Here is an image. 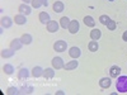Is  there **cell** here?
<instances>
[{
    "label": "cell",
    "instance_id": "1",
    "mask_svg": "<svg viewBox=\"0 0 127 95\" xmlns=\"http://www.w3.org/2000/svg\"><path fill=\"white\" fill-rule=\"evenodd\" d=\"M116 89H117L118 93H127V76H122L120 75L117 77V81H116Z\"/></svg>",
    "mask_w": 127,
    "mask_h": 95
},
{
    "label": "cell",
    "instance_id": "2",
    "mask_svg": "<svg viewBox=\"0 0 127 95\" xmlns=\"http://www.w3.org/2000/svg\"><path fill=\"white\" fill-rule=\"evenodd\" d=\"M54 49L56 52H65L67 49V43L65 41H62V39H59V41H56L54 43Z\"/></svg>",
    "mask_w": 127,
    "mask_h": 95
},
{
    "label": "cell",
    "instance_id": "3",
    "mask_svg": "<svg viewBox=\"0 0 127 95\" xmlns=\"http://www.w3.org/2000/svg\"><path fill=\"white\" fill-rule=\"evenodd\" d=\"M13 22H14V19H12L10 17H1V20H0V23H1V29H9L10 27L13 25Z\"/></svg>",
    "mask_w": 127,
    "mask_h": 95
},
{
    "label": "cell",
    "instance_id": "4",
    "mask_svg": "<svg viewBox=\"0 0 127 95\" xmlns=\"http://www.w3.org/2000/svg\"><path fill=\"white\" fill-rule=\"evenodd\" d=\"M51 63H52V67H54L55 70H61V69H64V66H65L64 60H62L61 57H59V56H56V57L52 58Z\"/></svg>",
    "mask_w": 127,
    "mask_h": 95
},
{
    "label": "cell",
    "instance_id": "5",
    "mask_svg": "<svg viewBox=\"0 0 127 95\" xmlns=\"http://www.w3.org/2000/svg\"><path fill=\"white\" fill-rule=\"evenodd\" d=\"M18 12H19V14H23V15L27 17V15H29L32 13V6H29L26 3H22L18 6Z\"/></svg>",
    "mask_w": 127,
    "mask_h": 95
},
{
    "label": "cell",
    "instance_id": "6",
    "mask_svg": "<svg viewBox=\"0 0 127 95\" xmlns=\"http://www.w3.org/2000/svg\"><path fill=\"white\" fill-rule=\"evenodd\" d=\"M23 46H24V45L22 43V41H20V38H14L12 42H10V45H9V47L12 48L13 51H20Z\"/></svg>",
    "mask_w": 127,
    "mask_h": 95
},
{
    "label": "cell",
    "instance_id": "7",
    "mask_svg": "<svg viewBox=\"0 0 127 95\" xmlns=\"http://www.w3.org/2000/svg\"><path fill=\"white\" fill-rule=\"evenodd\" d=\"M59 27H60V23H57L56 20H50V22L46 24V28L50 33H56L59 30Z\"/></svg>",
    "mask_w": 127,
    "mask_h": 95
},
{
    "label": "cell",
    "instance_id": "8",
    "mask_svg": "<svg viewBox=\"0 0 127 95\" xmlns=\"http://www.w3.org/2000/svg\"><path fill=\"white\" fill-rule=\"evenodd\" d=\"M79 28H80V24H79V22H78L76 19H74V20H71V22H70V25H69L67 30L70 32L71 34H76L78 32H79Z\"/></svg>",
    "mask_w": 127,
    "mask_h": 95
},
{
    "label": "cell",
    "instance_id": "9",
    "mask_svg": "<svg viewBox=\"0 0 127 95\" xmlns=\"http://www.w3.org/2000/svg\"><path fill=\"white\" fill-rule=\"evenodd\" d=\"M121 72H122V70H121L120 66L113 65V66H111V69H109V76H111L112 79H117V77L121 75Z\"/></svg>",
    "mask_w": 127,
    "mask_h": 95
},
{
    "label": "cell",
    "instance_id": "10",
    "mask_svg": "<svg viewBox=\"0 0 127 95\" xmlns=\"http://www.w3.org/2000/svg\"><path fill=\"white\" fill-rule=\"evenodd\" d=\"M31 75L33 76L34 79L42 77V76H43V69H42L41 66H34L33 69L31 70Z\"/></svg>",
    "mask_w": 127,
    "mask_h": 95
},
{
    "label": "cell",
    "instance_id": "11",
    "mask_svg": "<svg viewBox=\"0 0 127 95\" xmlns=\"http://www.w3.org/2000/svg\"><path fill=\"white\" fill-rule=\"evenodd\" d=\"M80 55H81V51H80V48L79 47H71L70 49H69V56L71 57V58H74V60H78L79 57H80Z\"/></svg>",
    "mask_w": 127,
    "mask_h": 95
},
{
    "label": "cell",
    "instance_id": "12",
    "mask_svg": "<svg viewBox=\"0 0 127 95\" xmlns=\"http://www.w3.org/2000/svg\"><path fill=\"white\" fill-rule=\"evenodd\" d=\"M112 77L109 76V77H102L100 80H99V86L102 88V89H109L111 88V85H112V80H111Z\"/></svg>",
    "mask_w": 127,
    "mask_h": 95
},
{
    "label": "cell",
    "instance_id": "13",
    "mask_svg": "<svg viewBox=\"0 0 127 95\" xmlns=\"http://www.w3.org/2000/svg\"><path fill=\"white\" fill-rule=\"evenodd\" d=\"M31 75V72H29V70L28 69H26V67H22L19 71H18V73H17V77L19 79V80H26V79H28V76Z\"/></svg>",
    "mask_w": 127,
    "mask_h": 95
},
{
    "label": "cell",
    "instance_id": "14",
    "mask_svg": "<svg viewBox=\"0 0 127 95\" xmlns=\"http://www.w3.org/2000/svg\"><path fill=\"white\" fill-rule=\"evenodd\" d=\"M15 53V51H13L12 48H3L1 52H0V55H1V58H12Z\"/></svg>",
    "mask_w": 127,
    "mask_h": 95
},
{
    "label": "cell",
    "instance_id": "15",
    "mask_svg": "<svg viewBox=\"0 0 127 95\" xmlns=\"http://www.w3.org/2000/svg\"><path fill=\"white\" fill-rule=\"evenodd\" d=\"M78 66H79V62H78L76 60L72 58V61H69L67 63H65L64 70H65V71H71V70H75Z\"/></svg>",
    "mask_w": 127,
    "mask_h": 95
},
{
    "label": "cell",
    "instance_id": "16",
    "mask_svg": "<svg viewBox=\"0 0 127 95\" xmlns=\"http://www.w3.org/2000/svg\"><path fill=\"white\" fill-rule=\"evenodd\" d=\"M38 19H39V22H41L42 24H47L50 20H51V17H50V14L46 13V12H41L39 15H38Z\"/></svg>",
    "mask_w": 127,
    "mask_h": 95
},
{
    "label": "cell",
    "instance_id": "17",
    "mask_svg": "<svg viewBox=\"0 0 127 95\" xmlns=\"http://www.w3.org/2000/svg\"><path fill=\"white\" fill-rule=\"evenodd\" d=\"M52 8H54L55 13H61V12H64V9H65V5H64V3L60 1V0H56L54 3V5H52Z\"/></svg>",
    "mask_w": 127,
    "mask_h": 95
},
{
    "label": "cell",
    "instance_id": "18",
    "mask_svg": "<svg viewBox=\"0 0 127 95\" xmlns=\"http://www.w3.org/2000/svg\"><path fill=\"white\" fill-rule=\"evenodd\" d=\"M14 22H15V24H18V25H24V24L27 23V18H26V15H23V14H17V15L14 17Z\"/></svg>",
    "mask_w": 127,
    "mask_h": 95
},
{
    "label": "cell",
    "instance_id": "19",
    "mask_svg": "<svg viewBox=\"0 0 127 95\" xmlns=\"http://www.w3.org/2000/svg\"><path fill=\"white\" fill-rule=\"evenodd\" d=\"M43 77L45 79H54L55 77V69L54 67H47L43 70Z\"/></svg>",
    "mask_w": 127,
    "mask_h": 95
},
{
    "label": "cell",
    "instance_id": "20",
    "mask_svg": "<svg viewBox=\"0 0 127 95\" xmlns=\"http://www.w3.org/2000/svg\"><path fill=\"white\" fill-rule=\"evenodd\" d=\"M83 20H84V24H85L87 27H89V28H94V27H95V20H94L93 17H90V15H85Z\"/></svg>",
    "mask_w": 127,
    "mask_h": 95
},
{
    "label": "cell",
    "instance_id": "21",
    "mask_svg": "<svg viewBox=\"0 0 127 95\" xmlns=\"http://www.w3.org/2000/svg\"><path fill=\"white\" fill-rule=\"evenodd\" d=\"M100 37H102V32H100L98 28H93V29L90 30V39L98 41Z\"/></svg>",
    "mask_w": 127,
    "mask_h": 95
},
{
    "label": "cell",
    "instance_id": "22",
    "mask_svg": "<svg viewBox=\"0 0 127 95\" xmlns=\"http://www.w3.org/2000/svg\"><path fill=\"white\" fill-rule=\"evenodd\" d=\"M20 41H22V43H23L24 46H28V45L32 43L33 37H32L29 33H24V34H22V37H20Z\"/></svg>",
    "mask_w": 127,
    "mask_h": 95
},
{
    "label": "cell",
    "instance_id": "23",
    "mask_svg": "<svg viewBox=\"0 0 127 95\" xmlns=\"http://www.w3.org/2000/svg\"><path fill=\"white\" fill-rule=\"evenodd\" d=\"M3 71L5 72V75L12 76L13 73H14V71H15V69H14V66H13V65H10V63H5L4 67H3Z\"/></svg>",
    "mask_w": 127,
    "mask_h": 95
},
{
    "label": "cell",
    "instance_id": "24",
    "mask_svg": "<svg viewBox=\"0 0 127 95\" xmlns=\"http://www.w3.org/2000/svg\"><path fill=\"white\" fill-rule=\"evenodd\" d=\"M88 49L90 52H97L99 49V45H98V41H90L89 43H88Z\"/></svg>",
    "mask_w": 127,
    "mask_h": 95
},
{
    "label": "cell",
    "instance_id": "25",
    "mask_svg": "<svg viewBox=\"0 0 127 95\" xmlns=\"http://www.w3.org/2000/svg\"><path fill=\"white\" fill-rule=\"evenodd\" d=\"M70 22H71V19H69L67 17H62L60 19V27L62 29H67L69 25H70Z\"/></svg>",
    "mask_w": 127,
    "mask_h": 95
},
{
    "label": "cell",
    "instance_id": "26",
    "mask_svg": "<svg viewBox=\"0 0 127 95\" xmlns=\"http://www.w3.org/2000/svg\"><path fill=\"white\" fill-rule=\"evenodd\" d=\"M5 94H8V95H17V94H20V89H18L15 86H9L6 89Z\"/></svg>",
    "mask_w": 127,
    "mask_h": 95
},
{
    "label": "cell",
    "instance_id": "27",
    "mask_svg": "<svg viewBox=\"0 0 127 95\" xmlns=\"http://www.w3.org/2000/svg\"><path fill=\"white\" fill-rule=\"evenodd\" d=\"M109 20H111V18H109L108 15H105V14H103V15L99 17V22H100V24H103V25H107V24L109 23Z\"/></svg>",
    "mask_w": 127,
    "mask_h": 95
},
{
    "label": "cell",
    "instance_id": "28",
    "mask_svg": "<svg viewBox=\"0 0 127 95\" xmlns=\"http://www.w3.org/2000/svg\"><path fill=\"white\" fill-rule=\"evenodd\" d=\"M33 93V88L32 86H22L20 88V94H32Z\"/></svg>",
    "mask_w": 127,
    "mask_h": 95
},
{
    "label": "cell",
    "instance_id": "29",
    "mask_svg": "<svg viewBox=\"0 0 127 95\" xmlns=\"http://www.w3.org/2000/svg\"><path fill=\"white\" fill-rule=\"evenodd\" d=\"M105 27L108 28V30H114L116 28H117V23H116V20H112V19H111L109 23L105 25Z\"/></svg>",
    "mask_w": 127,
    "mask_h": 95
},
{
    "label": "cell",
    "instance_id": "30",
    "mask_svg": "<svg viewBox=\"0 0 127 95\" xmlns=\"http://www.w3.org/2000/svg\"><path fill=\"white\" fill-rule=\"evenodd\" d=\"M32 8H34V9H38L42 6V0H32Z\"/></svg>",
    "mask_w": 127,
    "mask_h": 95
},
{
    "label": "cell",
    "instance_id": "31",
    "mask_svg": "<svg viewBox=\"0 0 127 95\" xmlns=\"http://www.w3.org/2000/svg\"><path fill=\"white\" fill-rule=\"evenodd\" d=\"M122 41L127 42V30H125V32H123V34H122Z\"/></svg>",
    "mask_w": 127,
    "mask_h": 95
},
{
    "label": "cell",
    "instance_id": "32",
    "mask_svg": "<svg viewBox=\"0 0 127 95\" xmlns=\"http://www.w3.org/2000/svg\"><path fill=\"white\" fill-rule=\"evenodd\" d=\"M42 5L47 6V5H48V0H42Z\"/></svg>",
    "mask_w": 127,
    "mask_h": 95
},
{
    "label": "cell",
    "instance_id": "33",
    "mask_svg": "<svg viewBox=\"0 0 127 95\" xmlns=\"http://www.w3.org/2000/svg\"><path fill=\"white\" fill-rule=\"evenodd\" d=\"M56 94H57V95H64L65 93H64L62 90H59V91H56Z\"/></svg>",
    "mask_w": 127,
    "mask_h": 95
},
{
    "label": "cell",
    "instance_id": "34",
    "mask_svg": "<svg viewBox=\"0 0 127 95\" xmlns=\"http://www.w3.org/2000/svg\"><path fill=\"white\" fill-rule=\"evenodd\" d=\"M23 3H26V4H29V3H32V0H22Z\"/></svg>",
    "mask_w": 127,
    "mask_h": 95
},
{
    "label": "cell",
    "instance_id": "35",
    "mask_svg": "<svg viewBox=\"0 0 127 95\" xmlns=\"http://www.w3.org/2000/svg\"><path fill=\"white\" fill-rule=\"evenodd\" d=\"M108 1H114V0H108Z\"/></svg>",
    "mask_w": 127,
    "mask_h": 95
}]
</instances>
